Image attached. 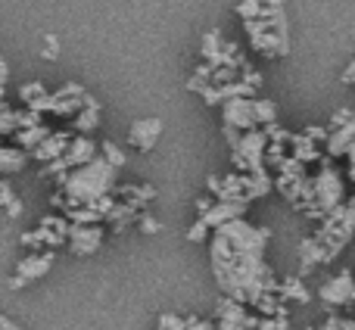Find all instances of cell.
Returning a JSON list of instances; mask_svg holds the SVG:
<instances>
[{
  "instance_id": "6da1fadb",
  "label": "cell",
  "mask_w": 355,
  "mask_h": 330,
  "mask_svg": "<svg viewBox=\"0 0 355 330\" xmlns=\"http://www.w3.org/2000/svg\"><path fill=\"white\" fill-rule=\"evenodd\" d=\"M271 240L268 227H256L246 218L227 221L212 234V271L221 293L243 306H259V299L277 293L281 284L265 262V246Z\"/></svg>"
},
{
  "instance_id": "7a4b0ae2",
  "label": "cell",
  "mask_w": 355,
  "mask_h": 330,
  "mask_svg": "<svg viewBox=\"0 0 355 330\" xmlns=\"http://www.w3.org/2000/svg\"><path fill=\"white\" fill-rule=\"evenodd\" d=\"M62 196H66V209H85V206H100L106 196H112L119 190V168L110 159L97 156L94 162L72 168L60 181Z\"/></svg>"
},
{
  "instance_id": "3957f363",
  "label": "cell",
  "mask_w": 355,
  "mask_h": 330,
  "mask_svg": "<svg viewBox=\"0 0 355 330\" xmlns=\"http://www.w3.org/2000/svg\"><path fill=\"white\" fill-rule=\"evenodd\" d=\"M312 190H315V218H327L340 206H346L343 177H340V171L331 162H324V168L312 177Z\"/></svg>"
},
{
  "instance_id": "277c9868",
  "label": "cell",
  "mask_w": 355,
  "mask_h": 330,
  "mask_svg": "<svg viewBox=\"0 0 355 330\" xmlns=\"http://www.w3.org/2000/svg\"><path fill=\"white\" fill-rule=\"evenodd\" d=\"M268 134L265 128H252V131H243L240 144L231 150V159L237 165V171L243 175H265L268 165H265V153H268Z\"/></svg>"
},
{
  "instance_id": "5b68a950",
  "label": "cell",
  "mask_w": 355,
  "mask_h": 330,
  "mask_svg": "<svg viewBox=\"0 0 355 330\" xmlns=\"http://www.w3.org/2000/svg\"><path fill=\"white\" fill-rule=\"evenodd\" d=\"M85 100H87V91L81 85H62L56 94H44V97H37V100H31L28 103V110H35V112H53V116H60V119H75L81 110H85Z\"/></svg>"
},
{
  "instance_id": "8992f818",
  "label": "cell",
  "mask_w": 355,
  "mask_h": 330,
  "mask_svg": "<svg viewBox=\"0 0 355 330\" xmlns=\"http://www.w3.org/2000/svg\"><path fill=\"white\" fill-rule=\"evenodd\" d=\"M69 231H72V221L66 215H47L41 218V225L35 227L31 234L22 237V246H31V250H56V246L69 243Z\"/></svg>"
},
{
  "instance_id": "52a82bcc",
  "label": "cell",
  "mask_w": 355,
  "mask_h": 330,
  "mask_svg": "<svg viewBox=\"0 0 355 330\" xmlns=\"http://www.w3.org/2000/svg\"><path fill=\"white\" fill-rule=\"evenodd\" d=\"M221 122L231 125L237 131H252L262 128L259 125V112H256V97H234L221 106Z\"/></svg>"
},
{
  "instance_id": "ba28073f",
  "label": "cell",
  "mask_w": 355,
  "mask_h": 330,
  "mask_svg": "<svg viewBox=\"0 0 355 330\" xmlns=\"http://www.w3.org/2000/svg\"><path fill=\"white\" fill-rule=\"evenodd\" d=\"M352 144H355V116L349 110H340L331 119V137H327L324 150L331 156H346Z\"/></svg>"
},
{
  "instance_id": "9c48e42d",
  "label": "cell",
  "mask_w": 355,
  "mask_h": 330,
  "mask_svg": "<svg viewBox=\"0 0 355 330\" xmlns=\"http://www.w3.org/2000/svg\"><path fill=\"white\" fill-rule=\"evenodd\" d=\"M318 296L331 309L349 306V302H355V275H352V271H340V275H334L331 281L318 290Z\"/></svg>"
},
{
  "instance_id": "30bf717a",
  "label": "cell",
  "mask_w": 355,
  "mask_h": 330,
  "mask_svg": "<svg viewBox=\"0 0 355 330\" xmlns=\"http://www.w3.org/2000/svg\"><path fill=\"white\" fill-rule=\"evenodd\" d=\"M50 265H53V252H31V256H25L22 262L16 265V277L10 281V287L12 290H19V287H25V284H31V281H37V277H44L50 271Z\"/></svg>"
},
{
  "instance_id": "8fae6325",
  "label": "cell",
  "mask_w": 355,
  "mask_h": 330,
  "mask_svg": "<svg viewBox=\"0 0 355 330\" xmlns=\"http://www.w3.org/2000/svg\"><path fill=\"white\" fill-rule=\"evenodd\" d=\"M103 243V227L100 225H72L69 231V250L75 256H94Z\"/></svg>"
},
{
  "instance_id": "7c38bea8",
  "label": "cell",
  "mask_w": 355,
  "mask_h": 330,
  "mask_svg": "<svg viewBox=\"0 0 355 330\" xmlns=\"http://www.w3.org/2000/svg\"><path fill=\"white\" fill-rule=\"evenodd\" d=\"M162 137V122L159 119H137L135 125H131L128 131V144L131 147H137L141 153H150V150L159 144Z\"/></svg>"
},
{
  "instance_id": "4fadbf2b",
  "label": "cell",
  "mask_w": 355,
  "mask_h": 330,
  "mask_svg": "<svg viewBox=\"0 0 355 330\" xmlns=\"http://www.w3.org/2000/svg\"><path fill=\"white\" fill-rule=\"evenodd\" d=\"M69 144H72V137H69V131H53V134L47 137V141L41 144V147L31 153V159H37L41 165H50L56 159H62V156L69 153Z\"/></svg>"
},
{
  "instance_id": "5bb4252c",
  "label": "cell",
  "mask_w": 355,
  "mask_h": 330,
  "mask_svg": "<svg viewBox=\"0 0 355 330\" xmlns=\"http://www.w3.org/2000/svg\"><path fill=\"white\" fill-rule=\"evenodd\" d=\"M97 156H100V147L94 144V137L78 134V137H72V144H69V153L62 156V159H66L69 168H81V165L94 162Z\"/></svg>"
},
{
  "instance_id": "9a60e30c",
  "label": "cell",
  "mask_w": 355,
  "mask_h": 330,
  "mask_svg": "<svg viewBox=\"0 0 355 330\" xmlns=\"http://www.w3.org/2000/svg\"><path fill=\"white\" fill-rule=\"evenodd\" d=\"M246 206H250V202H215V206L209 209L206 215H200V218L215 231V227L227 225V221L243 218V215H246Z\"/></svg>"
},
{
  "instance_id": "2e32d148",
  "label": "cell",
  "mask_w": 355,
  "mask_h": 330,
  "mask_svg": "<svg viewBox=\"0 0 355 330\" xmlns=\"http://www.w3.org/2000/svg\"><path fill=\"white\" fill-rule=\"evenodd\" d=\"M116 196L141 212V209L147 206L150 200H156V187H150V184H125V187L116 190Z\"/></svg>"
},
{
  "instance_id": "e0dca14e",
  "label": "cell",
  "mask_w": 355,
  "mask_h": 330,
  "mask_svg": "<svg viewBox=\"0 0 355 330\" xmlns=\"http://www.w3.org/2000/svg\"><path fill=\"white\" fill-rule=\"evenodd\" d=\"M290 156L309 165V162H318V159H321V150H318V144H315L312 137H306V134L300 131V134L290 137Z\"/></svg>"
},
{
  "instance_id": "ac0fdd59",
  "label": "cell",
  "mask_w": 355,
  "mask_h": 330,
  "mask_svg": "<svg viewBox=\"0 0 355 330\" xmlns=\"http://www.w3.org/2000/svg\"><path fill=\"white\" fill-rule=\"evenodd\" d=\"M28 156L31 153H25V150H19V147H3V144H0V175H16V171H22Z\"/></svg>"
},
{
  "instance_id": "d6986e66",
  "label": "cell",
  "mask_w": 355,
  "mask_h": 330,
  "mask_svg": "<svg viewBox=\"0 0 355 330\" xmlns=\"http://www.w3.org/2000/svg\"><path fill=\"white\" fill-rule=\"evenodd\" d=\"M50 134H53V131H50L47 125H37V128H22V131H16V147L35 153V150L41 147V144L47 141Z\"/></svg>"
},
{
  "instance_id": "ffe728a7",
  "label": "cell",
  "mask_w": 355,
  "mask_h": 330,
  "mask_svg": "<svg viewBox=\"0 0 355 330\" xmlns=\"http://www.w3.org/2000/svg\"><path fill=\"white\" fill-rule=\"evenodd\" d=\"M212 72H215V66H209V62H200V66L193 69V75L187 78V91H193V94H206L209 87H212Z\"/></svg>"
},
{
  "instance_id": "44dd1931",
  "label": "cell",
  "mask_w": 355,
  "mask_h": 330,
  "mask_svg": "<svg viewBox=\"0 0 355 330\" xmlns=\"http://www.w3.org/2000/svg\"><path fill=\"white\" fill-rule=\"evenodd\" d=\"M281 299H296V302H309L312 296H309V290H306V284L300 281V277H284L281 281Z\"/></svg>"
},
{
  "instance_id": "7402d4cb",
  "label": "cell",
  "mask_w": 355,
  "mask_h": 330,
  "mask_svg": "<svg viewBox=\"0 0 355 330\" xmlns=\"http://www.w3.org/2000/svg\"><path fill=\"white\" fill-rule=\"evenodd\" d=\"M97 125H100V110H87V106L72 119V128L78 131V134H87V137L97 131Z\"/></svg>"
},
{
  "instance_id": "603a6c76",
  "label": "cell",
  "mask_w": 355,
  "mask_h": 330,
  "mask_svg": "<svg viewBox=\"0 0 355 330\" xmlns=\"http://www.w3.org/2000/svg\"><path fill=\"white\" fill-rule=\"evenodd\" d=\"M271 187H275V181L268 177V171H265V175H246V200H259V196H265Z\"/></svg>"
},
{
  "instance_id": "cb8c5ba5",
  "label": "cell",
  "mask_w": 355,
  "mask_h": 330,
  "mask_svg": "<svg viewBox=\"0 0 355 330\" xmlns=\"http://www.w3.org/2000/svg\"><path fill=\"white\" fill-rule=\"evenodd\" d=\"M19 131V110H10L6 100H0V137L16 134Z\"/></svg>"
},
{
  "instance_id": "d4e9b609",
  "label": "cell",
  "mask_w": 355,
  "mask_h": 330,
  "mask_svg": "<svg viewBox=\"0 0 355 330\" xmlns=\"http://www.w3.org/2000/svg\"><path fill=\"white\" fill-rule=\"evenodd\" d=\"M256 112H259V125H262V128H268V125L277 122V103L275 100L256 97Z\"/></svg>"
},
{
  "instance_id": "484cf974",
  "label": "cell",
  "mask_w": 355,
  "mask_h": 330,
  "mask_svg": "<svg viewBox=\"0 0 355 330\" xmlns=\"http://www.w3.org/2000/svg\"><path fill=\"white\" fill-rule=\"evenodd\" d=\"M237 16L243 19V22L262 19L265 16V0H240V3H237Z\"/></svg>"
},
{
  "instance_id": "4316f807",
  "label": "cell",
  "mask_w": 355,
  "mask_h": 330,
  "mask_svg": "<svg viewBox=\"0 0 355 330\" xmlns=\"http://www.w3.org/2000/svg\"><path fill=\"white\" fill-rule=\"evenodd\" d=\"M47 94V87H44V81H28L25 87H19V100H25V106L31 103V100H37V97H44Z\"/></svg>"
},
{
  "instance_id": "83f0119b",
  "label": "cell",
  "mask_w": 355,
  "mask_h": 330,
  "mask_svg": "<svg viewBox=\"0 0 355 330\" xmlns=\"http://www.w3.org/2000/svg\"><path fill=\"white\" fill-rule=\"evenodd\" d=\"M100 156H103V159H110L112 165H116V168H122V165H125V153H122V150H119L112 141L100 144Z\"/></svg>"
},
{
  "instance_id": "f1b7e54d",
  "label": "cell",
  "mask_w": 355,
  "mask_h": 330,
  "mask_svg": "<svg viewBox=\"0 0 355 330\" xmlns=\"http://www.w3.org/2000/svg\"><path fill=\"white\" fill-rule=\"evenodd\" d=\"M37 125H44V116L41 112H35V110H19V131L22 128H37Z\"/></svg>"
},
{
  "instance_id": "f546056e",
  "label": "cell",
  "mask_w": 355,
  "mask_h": 330,
  "mask_svg": "<svg viewBox=\"0 0 355 330\" xmlns=\"http://www.w3.org/2000/svg\"><path fill=\"white\" fill-rule=\"evenodd\" d=\"M209 231H212V227H209L202 218H196V221H193V227L187 231V240H193V243H202V240L209 237Z\"/></svg>"
},
{
  "instance_id": "4dcf8cb0",
  "label": "cell",
  "mask_w": 355,
  "mask_h": 330,
  "mask_svg": "<svg viewBox=\"0 0 355 330\" xmlns=\"http://www.w3.org/2000/svg\"><path fill=\"white\" fill-rule=\"evenodd\" d=\"M159 327L162 330H187V318H181V315H159Z\"/></svg>"
},
{
  "instance_id": "1f68e13d",
  "label": "cell",
  "mask_w": 355,
  "mask_h": 330,
  "mask_svg": "<svg viewBox=\"0 0 355 330\" xmlns=\"http://www.w3.org/2000/svg\"><path fill=\"white\" fill-rule=\"evenodd\" d=\"M302 134H306V137H312L315 144H321V141L327 144V137H331V128H321V125H309V128L302 131Z\"/></svg>"
},
{
  "instance_id": "d6a6232c",
  "label": "cell",
  "mask_w": 355,
  "mask_h": 330,
  "mask_svg": "<svg viewBox=\"0 0 355 330\" xmlns=\"http://www.w3.org/2000/svg\"><path fill=\"white\" fill-rule=\"evenodd\" d=\"M137 225H141V231H147V234H156V231H159V225H156L153 215H144V212H141V218H137Z\"/></svg>"
},
{
  "instance_id": "836d02e7",
  "label": "cell",
  "mask_w": 355,
  "mask_h": 330,
  "mask_svg": "<svg viewBox=\"0 0 355 330\" xmlns=\"http://www.w3.org/2000/svg\"><path fill=\"white\" fill-rule=\"evenodd\" d=\"M44 44H47L44 56H47V60H56V56H60V44H56V37H53V35H47V37H44Z\"/></svg>"
},
{
  "instance_id": "e575fe53",
  "label": "cell",
  "mask_w": 355,
  "mask_h": 330,
  "mask_svg": "<svg viewBox=\"0 0 355 330\" xmlns=\"http://www.w3.org/2000/svg\"><path fill=\"white\" fill-rule=\"evenodd\" d=\"M12 200H16V193H12V190H10V184H6V181H0V206L6 209Z\"/></svg>"
},
{
  "instance_id": "d590c367",
  "label": "cell",
  "mask_w": 355,
  "mask_h": 330,
  "mask_svg": "<svg viewBox=\"0 0 355 330\" xmlns=\"http://www.w3.org/2000/svg\"><path fill=\"white\" fill-rule=\"evenodd\" d=\"M6 81H10V66H6V60H0V100H3Z\"/></svg>"
},
{
  "instance_id": "8d00e7d4",
  "label": "cell",
  "mask_w": 355,
  "mask_h": 330,
  "mask_svg": "<svg viewBox=\"0 0 355 330\" xmlns=\"http://www.w3.org/2000/svg\"><path fill=\"white\" fill-rule=\"evenodd\" d=\"M187 330H215L212 321H200V318H187Z\"/></svg>"
},
{
  "instance_id": "74e56055",
  "label": "cell",
  "mask_w": 355,
  "mask_h": 330,
  "mask_svg": "<svg viewBox=\"0 0 355 330\" xmlns=\"http://www.w3.org/2000/svg\"><path fill=\"white\" fill-rule=\"evenodd\" d=\"M215 330H246V324H237V321H218Z\"/></svg>"
},
{
  "instance_id": "f35d334b",
  "label": "cell",
  "mask_w": 355,
  "mask_h": 330,
  "mask_svg": "<svg viewBox=\"0 0 355 330\" xmlns=\"http://www.w3.org/2000/svg\"><path fill=\"white\" fill-rule=\"evenodd\" d=\"M6 215H10V218H19V215H22V202L12 200L10 206H6Z\"/></svg>"
},
{
  "instance_id": "ab89813d",
  "label": "cell",
  "mask_w": 355,
  "mask_h": 330,
  "mask_svg": "<svg viewBox=\"0 0 355 330\" xmlns=\"http://www.w3.org/2000/svg\"><path fill=\"white\" fill-rule=\"evenodd\" d=\"M343 81H346V85H355V60L349 62V66H346V72H343Z\"/></svg>"
},
{
  "instance_id": "60d3db41",
  "label": "cell",
  "mask_w": 355,
  "mask_h": 330,
  "mask_svg": "<svg viewBox=\"0 0 355 330\" xmlns=\"http://www.w3.org/2000/svg\"><path fill=\"white\" fill-rule=\"evenodd\" d=\"M306 330H315V327H306Z\"/></svg>"
},
{
  "instance_id": "b9f144b4",
  "label": "cell",
  "mask_w": 355,
  "mask_h": 330,
  "mask_svg": "<svg viewBox=\"0 0 355 330\" xmlns=\"http://www.w3.org/2000/svg\"><path fill=\"white\" fill-rule=\"evenodd\" d=\"M159 330H162V327H159Z\"/></svg>"
}]
</instances>
